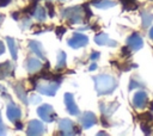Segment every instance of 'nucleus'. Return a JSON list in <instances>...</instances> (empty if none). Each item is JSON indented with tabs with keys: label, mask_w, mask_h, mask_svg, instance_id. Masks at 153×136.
I'll list each match as a JSON object with an SVG mask.
<instances>
[{
	"label": "nucleus",
	"mask_w": 153,
	"mask_h": 136,
	"mask_svg": "<svg viewBox=\"0 0 153 136\" xmlns=\"http://www.w3.org/2000/svg\"><path fill=\"white\" fill-rule=\"evenodd\" d=\"M147 101H148V99H147V94L145 92L139 91V92L135 93L133 103H134V106L136 109H143L147 105Z\"/></svg>",
	"instance_id": "9"
},
{
	"label": "nucleus",
	"mask_w": 153,
	"mask_h": 136,
	"mask_svg": "<svg viewBox=\"0 0 153 136\" xmlns=\"http://www.w3.org/2000/svg\"><path fill=\"white\" fill-rule=\"evenodd\" d=\"M94 79V84H96V89L98 92V94H109L111 93L116 86H117V82L116 80L110 76V75H98Z\"/></svg>",
	"instance_id": "1"
},
{
	"label": "nucleus",
	"mask_w": 153,
	"mask_h": 136,
	"mask_svg": "<svg viewBox=\"0 0 153 136\" xmlns=\"http://www.w3.org/2000/svg\"><path fill=\"white\" fill-rule=\"evenodd\" d=\"M142 26L143 27H147V26H149V24H151V21H152V14H149V13H142Z\"/></svg>",
	"instance_id": "23"
},
{
	"label": "nucleus",
	"mask_w": 153,
	"mask_h": 136,
	"mask_svg": "<svg viewBox=\"0 0 153 136\" xmlns=\"http://www.w3.org/2000/svg\"><path fill=\"white\" fill-rule=\"evenodd\" d=\"M127 44H128L129 48H131L134 50H137V49H140L142 47V38L137 33H134L130 37H128Z\"/></svg>",
	"instance_id": "12"
},
{
	"label": "nucleus",
	"mask_w": 153,
	"mask_h": 136,
	"mask_svg": "<svg viewBox=\"0 0 153 136\" xmlns=\"http://www.w3.org/2000/svg\"><path fill=\"white\" fill-rule=\"evenodd\" d=\"M61 1H63V0H61Z\"/></svg>",
	"instance_id": "45"
},
{
	"label": "nucleus",
	"mask_w": 153,
	"mask_h": 136,
	"mask_svg": "<svg viewBox=\"0 0 153 136\" xmlns=\"http://www.w3.org/2000/svg\"><path fill=\"white\" fill-rule=\"evenodd\" d=\"M141 128H142V130H143V132H145V134H149V132H151L149 126H146L145 124H141Z\"/></svg>",
	"instance_id": "35"
},
{
	"label": "nucleus",
	"mask_w": 153,
	"mask_h": 136,
	"mask_svg": "<svg viewBox=\"0 0 153 136\" xmlns=\"http://www.w3.org/2000/svg\"><path fill=\"white\" fill-rule=\"evenodd\" d=\"M37 113L44 122H53L56 118V113L54 112L53 107L48 104H44V105L39 106L38 110H37Z\"/></svg>",
	"instance_id": "4"
},
{
	"label": "nucleus",
	"mask_w": 153,
	"mask_h": 136,
	"mask_svg": "<svg viewBox=\"0 0 153 136\" xmlns=\"http://www.w3.org/2000/svg\"><path fill=\"white\" fill-rule=\"evenodd\" d=\"M13 89L16 92V94L18 95V98L24 103V104H27V95H26V92H25V88L22 84H16L13 85Z\"/></svg>",
	"instance_id": "16"
},
{
	"label": "nucleus",
	"mask_w": 153,
	"mask_h": 136,
	"mask_svg": "<svg viewBox=\"0 0 153 136\" xmlns=\"http://www.w3.org/2000/svg\"><path fill=\"white\" fill-rule=\"evenodd\" d=\"M12 74H13V66L11 64V62L6 61V62L0 63V78L1 79L8 75H12Z\"/></svg>",
	"instance_id": "15"
},
{
	"label": "nucleus",
	"mask_w": 153,
	"mask_h": 136,
	"mask_svg": "<svg viewBox=\"0 0 153 136\" xmlns=\"http://www.w3.org/2000/svg\"><path fill=\"white\" fill-rule=\"evenodd\" d=\"M39 68H42V63H41V61L38 58H29L26 61V69L30 73H35Z\"/></svg>",
	"instance_id": "17"
},
{
	"label": "nucleus",
	"mask_w": 153,
	"mask_h": 136,
	"mask_svg": "<svg viewBox=\"0 0 153 136\" xmlns=\"http://www.w3.org/2000/svg\"><path fill=\"white\" fill-rule=\"evenodd\" d=\"M98 57H99V52H98V51H93V52H92V55H91V57H90V58H91V60H92V61H94V60H97V58H98Z\"/></svg>",
	"instance_id": "34"
},
{
	"label": "nucleus",
	"mask_w": 153,
	"mask_h": 136,
	"mask_svg": "<svg viewBox=\"0 0 153 136\" xmlns=\"http://www.w3.org/2000/svg\"><path fill=\"white\" fill-rule=\"evenodd\" d=\"M139 86H140V84H139V82H136V81L131 80V81H130V85H129V89H133V88L139 87Z\"/></svg>",
	"instance_id": "33"
},
{
	"label": "nucleus",
	"mask_w": 153,
	"mask_h": 136,
	"mask_svg": "<svg viewBox=\"0 0 153 136\" xmlns=\"http://www.w3.org/2000/svg\"><path fill=\"white\" fill-rule=\"evenodd\" d=\"M59 134L62 135H74V134H80V129L71 120V119H62L59 123Z\"/></svg>",
	"instance_id": "3"
},
{
	"label": "nucleus",
	"mask_w": 153,
	"mask_h": 136,
	"mask_svg": "<svg viewBox=\"0 0 153 136\" xmlns=\"http://www.w3.org/2000/svg\"><path fill=\"white\" fill-rule=\"evenodd\" d=\"M66 66V54L63 51H60L57 54V64H56V68L57 69H61Z\"/></svg>",
	"instance_id": "22"
},
{
	"label": "nucleus",
	"mask_w": 153,
	"mask_h": 136,
	"mask_svg": "<svg viewBox=\"0 0 153 136\" xmlns=\"http://www.w3.org/2000/svg\"><path fill=\"white\" fill-rule=\"evenodd\" d=\"M11 0H0V7H4V6H6L8 2H10Z\"/></svg>",
	"instance_id": "36"
},
{
	"label": "nucleus",
	"mask_w": 153,
	"mask_h": 136,
	"mask_svg": "<svg viewBox=\"0 0 153 136\" xmlns=\"http://www.w3.org/2000/svg\"><path fill=\"white\" fill-rule=\"evenodd\" d=\"M27 135H41L44 132V126L39 120H31L27 125Z\"/></svg>",
	"instance_id": "8"
},
{
	"label": "nucleus",
	"mask_w": 153,
	"mask_h": 136,
	"mask_svg": "<svg viewBox=\"0 0 153 136\" xmlns=\"http://www.w3.org/2000/svg\"><path fill=\"white\" fill-rule=\"evenodd\" d=\"M79 122L81 123V125L84 126V128H91L92 125H94L96 123H97V117L94 116V113H92V112H90V111H86L81 117H80V119H79Z\"/></svg>",
	"instance_id": "7"
},
{
	"label": "nucleus",
	"mask_w": 153,
	"mask_h": 136,
	"mask_svg": "<svg viewBox=\"0 0 153 136\" xmlns=\"http://www.w3.org/2000/svg\"><path fill=\"white\" fill-rule=\"evenodd\" d=\"M48 1H50V0H48Z\"/></svg>",
	"instance_id": "44"
},
{
	"label": "nucleus",
	"mask_w": 153,
	"mask_h": 136,
	"mask_svg": "<svg viewBox=\"0 0 153 136\" xmlns=\"http://www.w3.org/2000/svg\"><path fill=\"white\" fill-rule=\"evenodd\" d=\"M139 118H140L142 122H151V120L153 119V116H152V113H149V112H145V113H141V115L139 116Z\"/></svg>",
	"instance_id": "25"
},
{
	"label": "nucleus",
	"mask_w": 153,
	"mask_h": 136,
	"mask_svg": "<svg viewBox=\"0 0 153 136\" xmlns=\"http://www.w3.org/2000/svg\"><path fill=\"white\" fill-rule=\"evenodd\" d=\"M31 25V20H30V18H24L23 19V21H22V27L23 29H26V27H29Z\"/></svg>",
	"instance_id": "27"
},
{
	"label": "nucleus",
	"mask_w": 153,
	"mask_h": 136,
	"mask_svg": "<svg viewBox=\"0 0 153 136\" xmlns=\"http://www.w3.org/2000/svg\"><path fill=\"white\" fill-rule=\"evenodd\" d=\"M4 51H5V47H4V43L0 41V55L4 54Z\"/></svg>",
	"instance_id": "37"
},
{
	"label": "nucleus",
	"mask_w": 153,
	"mask_h": 136,
	"mask_svg": "<svg viewBox=\"0 0 153 136\" xmlns=\"http://www.w3.org/2000/svg\"><path fill=\"white\" fill-rule=\"evenodd\" d=\"M47 10H48V14H49V17H54V16H55L54 6H53L51 4H47Z\"/></svg>",
	"instance_id": "26"
},
{
	"label": "nucleus",
	"mask_w": 153,
	"mask_h": 136,
	"mask_svg": "<svg viewBox=\"0 0 153 136\" xmlns=\"http://www.w3.org/2000/svg\"><path fill=\"white\" fill-rule=\"evenodd\" d=\"M6 41H7L8 49H10V54H11L12 58H13V60H17V51H18V47H17V44H16L14 39H13L12 37H7V38H6Z\"/></svg>",
	"instance_id": "18"
},
{
	"label": "nucleus",
	"mask_w": 153,
	"mask_h": 136,
	"mask_svg": "<svg viewBox=\"0 0 153 136\" xmlns=\"http://www.w3.org/2000/svg\"><path fill=\"white\" fill-rule=\"evenodd\" d=\"M14 123H16V129H22V128H23V125H22V123H19L18 120H16Z\"/></svg>",
	"instance_id": "38"
},
{
	"label": "nucleus",
	"mask_w": 153,
	"mask_h": 136,
	"mask_svg": "<svg viewBox=\"0 0 153 136\" xmlns=\"http://www.w3.org/2000/svg\"><path fill=\"white\" fill-rule=\"evenodd\" d=\"M65 103H66V107H67V110H68V112L71 113V115H78L79 113V109H78V106H76V104L74 103V97H73V94H71V93H66L65 94Z\"/></svg>",
	"instance_id": "10"
},
{
	"label": "nucleus",
	"mask_w": 153,
	"mask_h": 136,
	"mask_svg": "<svg viewBox=\"0 0 153 136\" xmlns=\"http://www.w3.org/2000/svg\"><path fill=\"white\" fill-rule=\"evenodd\" d=\"M82 10L85 11V14L87 16V18H91V17H92V12H91V10H90V7H88V5H84V7H82Z\"/></svg>",
	"instance_id": "30"
},
{
	"label": "nucleus",
	"mask_w": 153,
	"mask_h": 136,
	"mask_svg": "<svg viewBox=\"0 0 153 136\" xmlns=\"http://www.w3.org/2000/svg\"><path fill=\"white\" fill-rule=\"evenodd\" d=\"M149 37L153 39V27H152V29H151V31H149Z\"/></svg>",
	"instance_id": "40"
},
{
	"label": "nucleus",
	"mask_w": 153,
	"mask_h": 136,
	"mask_svg": "<svg viewBox=\"0 0 153 136\" xmlns=\"http://www.w3.org/2000/svg\"><path fill=\"white\" fill-rule=\"evenodd\" d=\"M20 116H22L20 109L17 107L13 103H11V104L7 106V117H8V119L14 123L16 120H18V119L20 118Z\"/></svg>",
	"instance_id": "11"
},
{
	"label": "nucleus",
	"mask_w": 153,
	"mask_h": 136,
	"mask_svg": "<svg viewBox=\"0 0 153 136\" xmlns=\"http://www.w3.org/2000/svg\"><path fill=\"white\" fill-rule=\"evenodd\" d=\"M88 42V38L87 36L82 35V33H74L72 38L68 39V45L71 48H74V49H78V48H81L84 47L85 44H87Z\"/></svg>",
	"instance_id": "6"
},
{
	"label": "nucleus",
	"mask_w": 153,
	"mask_h": 136,
	"mask_svg": "<svg viewBox=\"0 0 153 136\" xmlns=\"http://www.w3.org/2000/svg\"><path fill=\"white\" fill-rule=\"evenodd\" d=\"M121 2L123 4V6L126 8H129V10H135L136 8V2L135 0H121Z\"/></svg>",
	"instance_id": "24"
},
{
	"label": "nucleus",
	"mask_w": 153,
	"mask_h": 136,
	"mask_svg": "<svg viewBox=\"0 0 153 136\" xmlns=\"http://www.w3.org/2000/svg\"><path fill=\"white\" fill-rule=\"evenodd\" d=\"M118 106V104L116 103H112V104H110V105H104L103 103H100L99 104V107H100V111L104 113V115H111L115 110H116V107Z\"/></svg>",
	"instance_id": "20"
},
{
	"label": "nucleus",
	"mask_w": 153,
	"mask_h": 136,
	"mask_svg": "<svg viewBox=\"0 0 153 136\" xmlns=\"http://www.w3.org/2000/svg\"><path fill=\"white\" fill-rule=\"evenodd\" d=\"M94 42L99 45H111V47H115L116 45V42L115 41H111L109 38V36L106 33H99L94 37Z\"/></svg>",
	"instance_id": "14"
},
{
	"label": "nucleus",
	"mask_w": 153,
	"mask_h": 136,
	"mask_svg": "<svg viewBox=\"0 0 153 136\" xmlns=\"http://www.w3.org/2000/svg\"><path fill=\"white\" fill-rule=\"evenodd\" d=\"M92 1H93V2H96V1H99V0H92Z\"/></svg>",
	"instance_id": "43"
},
{
	"label": "nucleus",
	"mask_w": 153,
	"mask_h": 136,
	"mask_svg": "<svg viewBox=\"0 0 153 136\" xmlns=\"http://www.w3.org/2000/svg\"><path fill=\"white\" fill-rule=\"evenodd\" d=\"M96 68H97V64H96V63H92V64L90 66V70H94Z\"/></svg>",
	"instance_id": "39"
},
{
	"label": "nucleus",
	"mask_w": 153,
	"mask_h": 136,
	"mask_svg": "<svg viewBox=\"0 0 153 136\" xmlns=\"http://www.w3.org/2000/svg\"><path fill=\"white\" fill-rule=\"evenodd\" d=\"M96 7L98 8H106V7H111V6H115L116 2L115 1H110V0H102V1H96L93 2Z\"/></svg>",
	"instance_id": "21"
},
{
	"label": "nucleus",
	"mask_w": 153,
	"mask_h": 136,
	"mask_svg": "<svg viewBox=\"0 0 153 136\" xmlns=\"http://www.w3.org/2000/svg\"><path fill=\"white\" fill-rule=\"evenodd\" d=\"M60 86V81H51L48 80V82H43L41 85H37V88L41 93L47 94V95H54L56 89Z\"/></svg>",
	"instance_id": "5"
},
{
	"label": "nucleus",
	"mask_w": 153,
	"mask_h": 136,
	"mask_svg": "<svg viewBox=\"0 0 153 136\" xmlns=\"http://www.w3.org/2000/svg\"><path fill=\"white\" fill-rule=\"evenodd\" d=\"M65 32H66V29H65L63 26H57V29H56V35H57L59 38H61Z\"/></svg>",
	"instance_id": "29"
},
{
	"label": "nucleus",
	"mask_w": 153,
	"mask_h": 136,
	"mask_svg": "<svg viewBox=\"0 0 153 136\" xmlns=\"http://www.w3.org/2000/svg\"><path fill=\"white\" fill-rule=\"evenodd\" d=\"M62 16L63 18H66L71 24H76L81 21V7L79 6H74V7H69L62 11Z\"/></svg>",
	"instance_id": "2"
},
{
	"label": "nucleus",
	"mask_w": 153,
	"mask_h": 136,
	"mask_svg": "<svg viewBox=\"0 0 153 136\" xmlns=\"http://www.w3.org/2000/svg\"><path fill=\"white\" fill-rule=\"evenodd\" d=\"M122 54H123V56H129L130 55V50H129V47L128 45L124 47V48H122Z\"/></svg>",
	"instance_id": "31"
},
{
	"label": "nucleus",
	"mask_w": 153,
	"mask_h": 136,
	"mask_svg": "<svg viewBox=\"0 0 153 136\" xmlns=\"http://www.w3.org/2000/svg\"><path fill=\"white\" fill-rule=\"evenodd\" d=\"M1 21H2V16L0 14V23H1Z\"/></svg>",
	"instance_id": "42"
},
{
	"label": "nucleus",
	"mask_w": 153,
	"mask_h": 136,
	"mask_svg": "<svg viewBox=\"0 0 153 136\" xmlns=\"http://www.w3.org/2000/svg\"><path fill=\"white\" fill-rule=\"evenodd\" d=\"M29 100H30V103H31V104H37V103H39V101H41V98H39L37 94H32V95L30 97V99H29Z\"/></svg>",
	"instance_id": "28"
},
{
	"label": "nucleus",
	"mask_w": 153,
	"mask_h": 136,
	"mask_svg": "<svg viewBox=\"0 0 153 136\" xmlns=\"http://www.w3.org/2000/svg\"><path fill=\"white\" fill-rule=\"evenodd\" d=\"M29 47H30V49L39 57V58H42V60H44L45 58V54H44V49H43V47H42V44L39 43V42H36V41H30L29 42Z\"/></svg>",
	"instance_id": "13"
},
{
	"label": "nucleus",
	"mask_w": 153,
	"mask_h": 136,
	"mask_svg": "<svg viewBox=\"0 0 153 136\" xmlns=\"http://www.w3.org/2000/svg\"><path fill=\"white\" fill-rule=\"evenodd\" d=\"M13 18L14 19H18V13H13Z\"/></svg>",
	"instance_id": "41"
},
{
	"label": "nucleus",
	"mask_w": 153,
	"mask_h": 136,
	"mask_svg": "<svg viewBox=\"0 0 153 136\" xmlns=\"http://www.w3.org/2000/svg\"><path fill=\"white\" fill-rule=\"evenodd\" d=\"M6 129H5V125H4V123H2V120H1V113H0V135H4L6 131H5Z\"/></svg>",
	"instance_id": "32"
},
{
	"label": "nucleus",
	"mask_w": 153,
	"mask_h": 136,
	"mask_svg": "<svg viewBox=\"0 0 153 136\" xmlns=\"http://www.w3.org/2000/svg\"><path fill=\"white\" fill-rule=\"evenodd\" d=\"M32 14L35 16V18H36L38 21H43V20H45V18H47L45 10H44L42 6H36V8H35V11H33Z\"/></svg>",
	"instance_id": "19"
}]
</instances>
